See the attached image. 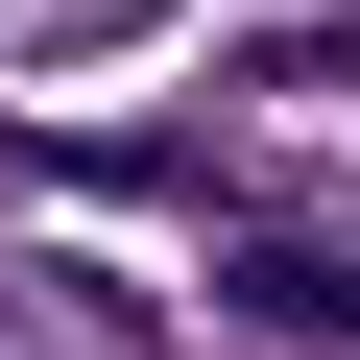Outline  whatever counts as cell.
Instances as JSON below:
<instances>
[{
  "label": "cell",
  "instance_id": "6da1fadb",
  "mask_svg": "<svg viewBox=\"0 0 360 360\" xmlns=\"http://www.w3.org/2000/svg\"><path fill=\"white\" fill-rule=\"evenodd\" d=\"M217 312H264V336H360V240H217Z\"/></svg>",
  "mask_w": 360,
  "mask_h": 360
}]
</instances>
